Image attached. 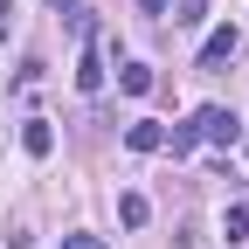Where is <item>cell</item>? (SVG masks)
Masks as SVG:
<instances>
[{
	"label": "cell",
	"mask_w": 249,
	"mask_h": 249,
	"mask_svg": "<svg viewBox=\"0 0 249 249\" xmlns=\"http://www.w3.org/2000/svg\"><path fill=\"white\" fill-rule=\"evenodd\" d=\"M194 132H201L208 145H242V118H235L229 104H201V111H194Z\"/></svg>",
	"instance_id": "1"
},
{
	"label": "cell",
	"mask_w": 249,
	"mask_h": 249,
	"mask_svg": "<svg viewBox=\"0 0 249 249\" xmlns=\"http://www.w3.org/2000/svg\"><path fill=\"white\" fill-rule=\"evenodd\" d=\"M76 90L90 97V90H104V62H97V28L83 21V55H76Z\"/></svg>",
	"instance_id": "2"
},
{
	"label": "cell",
	"mask_w": 249,
	"mask_h": 249,
	"mask_svg": "<svg viewBox=\"0 0 249 249\" xmlns=\"http://www.w3.org/2000/svg\"><path fill=\"white\" fill-rule=\"evenodd\" d=\"M235 49H242V35H235V28H214V35L201 42V70H222Z\"/></svg>",
	"instance_id": "3"
},
{
	"label": "cell",
	"mask_w": 249,
	"mask_h": 249,
	"mask_svg": "<svg viewBox=\"0 0 249 249\" xmlns=\"http://www.w3.org/2000/svg\"><path fill=\"white\" fill-rule=\"evenodd\" d=\"M21 145H28V160H49V152H55V124L49 118H28L21 124Z\"/></svg>",
	"instance_id": "4"
},
{
	"label": "cell",
	"mask_w": 249,
	"mask_h": 249,
	"mask_svg": "<svg viewBox=\"0 0 249 249\" xmlns=\"http://www.w3.org/2000/svg\"><path fill=\"white\" fill-rule=\"evenodd\" d=\"M124 145H132V152H160V145H166V124H152V118H139L132 132H124Z\"/></svg>",
	"instance_id": "5"
},
{
	"label": "cell",
	"mask_w": 249,
	"mask_h": 249,
	"mask_svg": "<svg viewBox=\"0 0 249 249\" xmlns=\"http://www.w3.org/2000/svg\"><path fill=\"white\" fill-rule=\"evenodd\" d=\"M118 222H124V229H145V222H152V201H145V194H124V201H118Z\"/></svg>",
	"instance_id": "6"
},
{
	"label": "cell",
	"mask_w": 249,
	"mask_h": 249,
	"mask_svg": "<svg viewBox=\"0 0 249 249\" xmlns=\"http://www.w3.org/2000/svg\"><path fill=\"white\" fill-rule=\"evenodd\" d=\"M118 90H132V97H145V90H152V70H145V62H124V70H118Z\"/></svg>",
	"instance_id": "7"
},
{
	"label": "cell",
	"mask_w": 249,
	"mask_h": 249,
	"mask_svg": "<svg viewBox=\"0 0 249 249\" xmlns=\"http://www.w3.org/2000/svg\"><path fill=\"white\" fill-rule=\"evenodd\" d=\"M208 21V0H173V28H201Z\"/></svg>",
	"instance_id": "8"
},
{
	"label": "cell",
	"mask_w": 249,
	"mask_h": 249,
	"mask_svg": "<svg viewBox=\"0 0 249 249\" xmlns=\"http://www.w3.org/2000/svg\"><path fill=\"white\" fill-rule=\"evenodd\" d=\"M166 145H173V160H180V152H194V145H201V132H194V124H173Z\"/></svg>",
	"instance_id": "9"
},
{
	"label": "cell",
	"mask_w": 249,
	"mask_h": 249,
	"mask_svg": "<svg viewBox=\"0 0 249 249\" xmlns=\"http://www.w3.org/2000/svg\"><path fill=\"white\" fill-rule=\"evenodd\" d=\"M229 242H249V208H229Z\"/></svg>",
	"instance_id": "10"
},
{
	"label": "cell",
	"mask_w": 249,
	"mask_h": 249,
	"mask_svg": "<svg viewBox=\"0 0 249 249\" xmlns=\"http://www.w3.org/2000/svg\"><path fill=\"white\" fill-rule=\"evenodd\" d=\"M62 249H104V235H70Z\"/></svg>",
	"instance_id": "11"
},
{
	"label": "cell",
	"mask_w": 249,
	"mask_h": 249,
	"mask_svg": "<svg viewBox=\"0 0 249 249\" xmlns=\"http://www.w3.org/2000/svg\"><path fill=\"white\" fill-rule=\"evenodd\" d=\"M7 28H14V7H7V0H0V35H7Z\"/></svg>",
	"instance_id": "12"
},
{
	"label": "cell",
	"mask_w": 249,
	"mask_h": 249,
	"mask_svg": "<svg viewBox=\"0 0 249 249\" xmlns=\"http://www.w3.org/2000/svg\"><path fill=\"white\" fill-rule=\"evenodd\" d=\"M139 7H145V14H166V7H173V0H139Z\"/></svg>",
	"instance_id": "13"
},
{
	"label": "cell",
	"mask_w": 249,
	"mask_h": 249,
	"mask_svg": "<svg viewBox=\"0 0 249 249\" xmlns=\"http://www.w3.org/2000/svg\"><path fill=\"white\" fill-rule=\"evenodd\" d=\"M49 7H55V14H70V7H76V0H49Z\"/></svg>",
	"instance_id": "14"
}]
</instances>
